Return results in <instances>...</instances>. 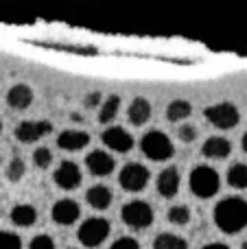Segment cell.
<instances>
[{
    "instance_id": "obj_1",
    "label": "cell",
    "mask_w": 247,
    "mask_h": 249,
    "mask_svg": "<svg viewBox=\"0 0 247 249\" xmlns=\"http://www.w3.org/2000/svg\"><path fill=\"white\" fill-rule=\"evenodd\" d=\"M214 225L223 234H239L247 228V201L241 197H226L214 206Z\"/></svg>"
},
{
    "instance_id": "obj_2",
    "label": "cell",
    "mask_w": 247,
    "mask_h": 249,
    "mask_svg": "<svg viewBox=\"0 0 247 249\" xmlns=\"http://www.w3.org/2000/svg\"><path fill=\"white\" fill-rule=\"evenodd\" d=\"M188 186H191V193L199 199H210L219 193V186H221V179H219V173L214 171L212 166H195L191 171V177H188Z\"/></svg>"
},
{
    "instance_id": "obj_3",
    "label": "cell",
    "mask_w": 247,
    "mask_h": 249,
    "mask_svg": "<svg viewBox=\"0 0 247 249\" xmlns=\"http://www.w3.org/2000/svg\"><path fill=\"white\" fill-rule=\"evenodd\" d=\"M140 149L153 162H164V160H171L175 153V146L171 142V138L162 131H149L142 136L140 140Z\"/></svg>"
},
{
    "instance_id": "obj_4",
    "label": "cell",
    "mask_w": 247,
    "mask_h": 249,
    "mask_svg": "<svg viewBox=\"0 0 247 249\" xmlns=\"http://www.w3.org/2000/svg\"><path fill=\"white\" fill-rule=\"evenodd\" d=\"M107 236H109V223L103 219V216H92V219L83 221L79 232H77L79 243L88 249L103 245Z\"/></svg>"
},
{
    "instance_id": "obj_5",
    "label": "cell",
    "mask_w": 247,
    "mask_h": 249,
    "mask_svg": "<svg viewBox=\"0 0 247 249\" xmlns=\"http://www.w3.org/2000/svg\"><path fill=\"white\" fill-rule=\"evenodd\" d=\"M121 216H123V221H125L129 228L144 230V228H149V225L153 223V208L149 206L147 201L136 199V201H129V203L123 206Z\"/></svg>"
},
{
    "instance_id": "obj_6",
    "label": "cell",
    "mask_w": 247,
    "mask_h": 249,
    "mask_svg": "<svg viewBox=\"0 0 247 249\" xmlns=\"http://www.w3.org/2000/svg\"><path fill=\"white\" fill-rule=\"evenodd\" d=\"M118 184H121L127 193H140V190H144L149 184V168L138 162L125 164L121 175H118Z\"/></svg>"
},
{
    "instance_id": "obj_7",
    "label": "cell",
    "mask_w": 247,
    "mask_h": 249,
    "mask_svg": "<svg viewBox=\"0 0 247 249\" xmlns=\"http://www.w3.org/2000/svg\"><path fill=\"white\" fill-rule=\"evenodd\" d=\"M206 121L210 124H214L217 129H232L239 124V109H236V105L232 103H217V105H210V107H206L204 112Z\"/></svg>"
},
{
    "instance_id": "obj_8",
    "label": "cell",
    "mask_w": 247,
    "mask_h": 249,
    "mask_svg": "<svg viewBox=\"0 0 247 249\" xmlns=\"http://www.w3.org/2000/svg\"><path fill=\"white\" fill-rule=\"evenodd\" d=\"M53 131V124L48 121H24L18 124L16 129V138L24 144H31V142H37L39 138L48 136Z\"/></svg>"
},
{
    "instance_id": "obj_9",
    "label": "cell",
    "mask_w": 247,
    "mask_h": 249,
    "mask_svg": "<svg viewBox=\"0 0 247 249\" xmlns=\"http://www.w3.org/2000/svg\"><path fill=\"white\" fill-rule=\"evenodd\" d=\"M101 140H103L105 146H109L112 151H118V153H129L131 146H134V138H131L129 131H125L123 127H109L101 133Z\"/></svg>"
},
{
    "instance_id": "obj_10",
    "label": "cell",
    "mask_w": 247,
    "mask_h": 249,
    "mask_svg": "<svg viewBox=\"0 0 247 249\" xmlns=\"http://www.w3.org/2000/svg\"><path fill=\"white\" fill-rule=\"evenodd\" d=\"M55 184L59 186L61 190H74L81 184V171L74 162H61L55 171Z\"/></svg>"
},
{
    "instance_id": "obj_11",
    "label": "cell",
    "mask_w": 247,
    "mask_h": 249,
    "mask_svg": "<svg viewBox=\"0 0 247 249\" xmlns=\"http://www.w3.org/2000/svg\"><path fill=\"white\" fill-rule=\"evenodd\" d=\"M51 214L57 225H72L74 221L81 216V208H79V203L72 201V199H59V201L53 206Z\"/></svg>"
},
{
    "instance_id": "obj_12",
    "label": "cell",
    "mask_w": 247,
    "mask_h": 249,
    "mask_svg": "<svg viewBox=\"0 0 247 249\" xmlns=\"http://www.w3.org/2000/svg\"><path fill=\"white\" fill-rule=\"evenodd\" d=\"M86 164H88V171H90L92 175H96V177L109 175V173L114 171V166H116V162H114L112 155L105 153V151H101V149H96V151H92V153H88Z\"/></svg>"
},
{
    "instance_id": "obj_13",
    "label": "cell",
    "mask_w": 247,
    "mask_h": 249,
    "mask_svg": "<svg viewBox=\"0 0 247 249\" xmlns=\"http://www.w3.org/2000/svg\"><path fill=\"white\" fill-rule=\"evenodd\" d=\"M88 144H90V133L79 131V129H66L57 138V146L64 151H81Z\"/></svg>"
},
{
    "instance_id": "obj_14",
    "label": "cell",
    "mask_w": 247,
    "mask_h": 249,
    "mask_svg": "<svg viewBox=\"0 0 247 249\" xmlns=\"http://www.w3.org/2000/svg\"><path fill=\"white\" fill-rule=\"evenodd\" d=\"M158 193L162 197L171 199L179 193V171L175 166H169L158 175Z\"/></svg>"
},
{
    "instance_id": "obj_15",
    "label": "cell",
    "mask_w": 247,
    "mask_h": 249,
    "mask_svg": "<svg viewBox=\"0 0 247 249\" xmlns=\"http://www.w3.org/2000/svg\"><path fill=\"white\" fill-rule=\"evenodd\" d=\"M201 153L210 160H226L228 155L232 153V142L226 140V138H221V136H212L204 142Z\"/></svg>"
},
{
    "instance_id": "obj_16",
    "label": "cell",
    "mask_w": 247,
    "mask_h": 249,
    "mask_svg": "<svg viewBox=\"0 0 247 249\" xmlns=\"http://www.w3.org/2000/svg\"><path fill=\"white\" fill-rule=\"evenodd\" d=\"M127 116H129L131 124H144L151 118V103H149L144 96H136L129 103V109H127Z\"/></svg>"
},
{
    "instance_id": "obj_17",
    "label": "cell",
    "mask_w": 247,
    "mask_h": 249,
    "mask_svg": "<svg viewBox=\"0 0 247 249\" xmlns=\"http://www.w3.org/2000/svg\"><path fill=\"white\" fill-rule=\"evenodd\" d=\"M7 103H9V107H13V109H26L33 103V90H31L29 86H24V83H18V86H13L11 90H9Z\"/></svg>"
},
{
    "instance_id": "obj_18",
    "label": "cell",
    "mask_w": 247,
    "mask_h": 249,
    "mask_svg": "<svg viewBox=\"0 0 247 249\" xmlns=\"http://www.w3.org/2000/svg\"><path fill=\"white\" fill-rule=\"evenodd\" d=\"M86 199L94 210H107L112 206V190L103 184H96L86 193Z\"/></svg>"
},
{
    "instance_id": "obj_19",
    "label": "cell",
    "mask_w": 247,
    "mask_h": 249,
    "mask_svg": "<svg viewBox=\"0 0 247 249\" xmlns=\"http://www.w3.org/2000/svg\"><path fill=\"white\" fill-rule=\"evenodd\" d=\"M35 219H37V210H35L33 206H29V203H18V206H13L11 221L16 225H20V228H31V225L35 223Z\"/></svg>"
},
{
    "instance_id": "obj_20",
    "label": "cell",
    "mask_w": 247,
    "mask_h": 249,
    "mask_svg": "<svg viewBox=\"0 0 247 249\" xmlns=\"http://www.w3.org/2000/svg\"><path fill=\"white\" fill-rule=\"evenodd\" d=\"M191 112H193V107H191L188 101L175 99V101H171L169 107H166V118L173 121V123H177V121H184V118L191 116Z\"/></svg>"
},
{
    "instance_id": "obj_21",
    "label": "cell",
    "mask_w": 247,
    "mask_h": 249,
    "mask_svg": "<svg viewBox=\"0 0 247 249\" xmlns=\"http://www.w3.org/2000/svg\"><path fill=\"white\" fill-rule=\"evenodd\" d=\"M153 249H188V243L177 234H158V238L153 241Z\"/></svg>"
},
{
    "instance_id": "obj_22",
    "label": "cell",
    "mask_w": 247,
    "mask_h": 249,
    "mask_svg": "<svg viewBox=\"0 0 247 249\" xmlns=\"http://www.w3.org/2000/svg\"><path fill=\"white\" fill-rule=\"evenodd\" d=\"M118 107H121V96L118 94H112L107 96V99L103 101V105H101V112H99V123H112L114 118H116L118 114Z\"/></svg>"
},
{
    "instance_id": "obj_23",
    "label": "cell",
    "mask_w": 247,
    "mask_h": 249,
    "mask_svg": "<svg viewBox=\"0 0 247 249\" xmlns=\"http://www.w3.org/2000/svg\"><path fill=\"white\" fill-rule=\"evenodd\" d=\"M228 184L239 190L247 188V164H232L228 171Z\"/></svg>"
},
{
    "instance_id": "obj_24",
    "label": "cell",
    "mask_w": 247,
    "mask_h": 249,
    "mask_svg": "<svg viewBox=\"0 0 247 249\" xmlns=\"http://www.w3.org/2000/svg\"><path fill=\"white\" fill-rule=\"evenodd\" d=\"M169 221L173 225H186L191 221V210L188 206H173L169 208Z\"/></svg>"
},
{
    "instance_id": "obj_25",
    "label": "cell",
    "mask_w": 247,
    "mask_h": 249,
    "mask_svg": "<svg viewBox=\"0 0 247 249\" xmlns=\"http://www.w3.org/2000/svg\"><path fill=\"white\" fill-rule=\"evenodd\" d=\"M33 162L37 168H48L53 162V153L48 146H39V149L33 151Z\"/></svg>"
},
{
    "instance_id": "obj_26",
    "label": "cell",
    "mask_w": 247,
    "mask_h": 249,
    "mask_svg": "<svg viewBox=\"0 0 247 249\" xmlns=\"http://www.w3.org/2000/svg\"><path fill=\"white\" fill-rule=\"evenodd\" d=\"M24 171H26V166H24V162H22L20 158H13L11 162H9V168H7V177L11 181H20L22 177H24Z\"/></svg>"
},
{
    "instance_id": "obj_27",
    "label": "cell",
    "mask_w": 247,
    "mask_h": 249,
    "mask_svg": "<svg viewBox=\"0 0 247 249\" xmlns=\"http://www.w3.org/2000/svg\"><path fill=\"white\" fill-rule=\"evenodd\" d=\"M0 249H22V238L13 232H0Z\"/></svg>"
},
{
    "instance_id": "obj_28",
    "label": "cell",
    "mask_w": 247,
    "mask_h": 249,
    "mask_svg": "<svg viewBox=\"0 0 247 249\" xmlns=\"http://www.w3.org/2000/svg\"><path fill=\"white\" fill-rule=\"evenodd\" d=\"M29 249H55V241L48 234H39L29 243Z\"/></svg>"
},
{
    "instance_id": "obj_29",
    "label": "cell",
    "mask_w": 247,
    "mask_h": 249,
    "mask_svg": "<svg viewBox=\"0 0 247 249\" xmlns=\"http://www.w3.org/2000/svg\"><path fill=\"white\" fill-rule=\"evenodd\" d=\"M109 249H140V243L131 236H123V238H118V241H114Z\"/></svg>"
},
{
    "instance_id": "obj_30",
    "label": "cell",
    "mask_w": 247,
    "mask_h": 249,
    "mask_svg": "<svg viewBox=\"0 0 247 249\" xmlns=\"http://www.w3.org/2000/svg\"><path fill=\"white\" fill-rule=\"evenodd\" d=\"M177 136L182 142H193L197 138V129L193 127V124H182V127L177 129Z\"/></svg>"
},
{
    "instance_id": "obj_31",
    "label": "cell",
    "mask_w": 247,
    "mask_h": 249,
    "mask_svg": "<svg viewBox=\"0 0 247 249\" xmlns=\"http://www.w3.org/2000/svg\"><path fill=\"white\" fill-rule=\"evenodd\" d=\"M101 101V94L99 92H92L90 96H86V107H94V105H99Z\"/></svg>"
},
{
    "instance_id": "obj_32",
    "label": "cell",
    "mask_w": 247,
    "mask_h": 249,
    "mask_svg": "<svg viewBox=\"0 0 247 249\" xmlns=\"http://www.w3.org/2000/svg\"><path fill=\"white\" fill-rule=\"evenodd\" d=\"M201 249H230V247L223 245V243H208V245H204Z\"/></svg>"
},
{
    "instance_id": "obj_33",
    "label": "cell",
    "mask_w": 247,
    "mask_h": 249,
    "mask_svg": "<svg viewBox=\"0 0 247 249\" xmlns=\"http://www.w3.org/2000/svg\"><path fill=\"white\" fill-rule=\"evenodd\" d=\"M241 144H243V151H245V153H247V131H245V136H243V138H241Z\"/></svg>"
},
{
    "instance_id": "obj_34",
    "label": "cell",
    "mask_w": 247,
    "mask_h": 249,
    "mask_svg": "<svg viewBox=\"0 0 247 249\" xmlns=\"http://www.w3.org/2000/svg\"><path fill=\"white\" fill-rule=\"evenodd\" d=\"M241 249H247V241L243 243V245H241Z\"/></svg>"
},
{
    "instance_id": "obj_35",
    "label": "cell",
    "mask_w": 247,
    "mask_h": 249,
    "mask_svg": "<svg viewBox=\"0 0 247 249\" xmlns=\"http://www.w3.org/2000/svg\"><path fill=\"white\" fill-rule=\"evenodd\" d=\"M0 133H2V121H0Z\"/></svg>"
},
{
    "instance_id": "obj_36",
    "label": "cell",
    "mask_w": 247,
    "mask_h": 249,
    "mask_svg": "<svg viewBox=\"0 0 247 249\" xmlns=\"http://www.w3.org/2000/svg\"><path fill=\"white\" fill-rule=\"evenodd\" d=\"M68 249H77V247H68Z\"/></svg>"
}]
</instances>
